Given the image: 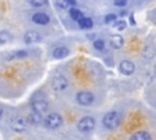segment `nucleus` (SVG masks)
<instances>
[{
  "label": "nucleus",
  "instance_id": "9",
  "mask_svg": "<svg viewBox=\"0 0 156 140\" xmlns=\"http://www.w3.org/2000/svg\"><path fill=\"white\" fill-rule=\"evenodd\" d=\"M32 21L37 24H40V26H45L50 22V17L49 15H46L45 12H35L33 16H32Z\"/></svg>",
  "mask_w": 156,
  "mask_h": 140
},
{
  "label": "nucleus",
  "instance_id": "20",
  "mask_svg": "<svg viewBox=\"0 0 156 140\" xmlns=\"http://www.w3.org/2000/svg\"><path fill=\"white\" fill-rule=\"evenodd\" d=\"M55 5H56L58 9H61V10L67 9L68 6H71V5H69V1H63V0H57V1L55 2Z\"/></svg>",
  "mask_w": 156,
  "mask_h": 140
},
{
  "label": "nucleus",
  "instance_id": "11",
  "mask_svg": "<svg viewBox=\"0 0 156 140\" xmlns=\"http://www.w3.org/2000/svg\"><path fill=\"white\" fill-rule=\"evenodd\" d=\"M68 54H69V51H68V49L65 47V46H57V47H55V50L52 51V56H54V58H56V60L65 58Z\"/></svg>",
  "mask_w": 156,
  "mask_h": 140
},
{
  "label": "nucleus",
  "instance_id": "22",
  "mask_svg": "<svg viewBox=\"0 0 156 140\" xmlns=\"http://www.w3.org/2000/svg\"><path fill=\"white\" fill-rule=\"evenodd\" d=\"M29 4L34 7H40L45 5V1H39V0H29Z\"/></svg>",
  "mask_w": 156,
  "mask_h": 140
},
{
  "label": "nucleus",
  "instance_id": "12",
  "mask_svg": "<svg viewBox=\"0 0 156 140\" xmlns=\"http://www.w3.org/2000/svg\"><path fill=\"white\" fill-rule=\"evenodd\" d=\"M123 43H124V40L119 34H115L111 37V45L115 49H121L123 46Z\"/></svg>",
  "mask_w": 156,
  "mask_h": 140
},
{
  "label": "nucleus",
  "instance_id": "10",
  "mask_svg": "<svg viewBox=\"0 0 156 140\" xmlns=\"http://www.w3.org/2000/svg\"><path fill=\"white\" fill-rule=\"evenodd\" d=\"M40 39H41V37L37 30H28V32H26V34L23 37V40L26 44H34V43L40 41Z\"/></svg>",
  "mask_w": 156,
  "mask_h": 140
},
{
  "label": "nucleus",
  "instance_id": "2",
  "mask_svg": "<svg viewBox=\"0 0 156 140\" xmlns=\"http://www.w3.org/2000/svg\"><path fill=\"white\" fill-rule=\"evenodd\" d=\"M94 127H95V119L93 117H89V116L80 118L79 122L77 123V128L82 133H89L94 129Z\"/></svg>",
  "mask_w": 156,
  "mask_h": 140
},
{
  "label": "nucleus",
  "instance_id": "5",
  "mask_svg": "<svg viewBox=\"0 0 156 140\" xmlns=\"http://www.w3.org/2000/svg\"><path fill=\"white\" fill-rule=\"evenodd\" d=\"M62 117L58 113H50L45 117L44 123L49 129H56L62 124Z\"/></svg>",
  "mask_w": 156,
  "mask_h": 140
},
{
  "label": "nucleus",
  "instance_id": "6",
  "mask_svg": "<svg viewBox=\"0 0 156 140\" xmlns=\"http://www.w3.org/2000/svg\"><path fill=\"white\" fill-rule=\"evenodd\" d=\"M76 99H77V102L82 106H89L94 102V95L89 91H79L76 95Z\"/></svg>",
  "mask_w": 156,
  "mask_h": 140
},
{
  "label": "nucleus",
  "instance_id": "18",
  "mask_svg": "<svg viewBox=\"0 0 156 140\" xmlns=\"http://www.w3.org/2000/svg\"><path fill=\"white\" fill-rule=\"evenodd\" d=\"M113 27H115L117 30H124L126 27H127V24H126V22H124L123 19H119V21L113 22Z\"/></svg>",
  "mask_w": 156,
  "mask_h": 140
},
{
  "label": "nucleus",
  "instance_id": "7",
  "mask_svg": "<svg viewBox=\"0 0 156 140\" xmlns=\"http://www.w3.org/2000/svg\"><path fill=\"white\" fill-rule=\"evenodd\" d=\"M67 85H68V82L63 75H56V77H54V79L51 82L52 90H55V91H62L67 88Z\"/></svg>",
  "mask_w": 156,
  "mask_h": 140
},
{
  "label": "nucleus",
  "instance_id": "8",
  "mask_svg": "<svg viewBox=\"0 0 156 140\" xmlns=\"http://www.w3.org/2000/svg\"><path fill=\"white\" fill-rule=\"evenodd\" d=\"M135 71V66L132 61H128V60H123L121 63H119V72L124 75H130L133 74Z\"/></svg>",
  "mask_w": 156,
  "mask_h": 140
},
{
  "label": "nucleus",
  "instance_id": "21",
  "mask_svg": "<svg viewBox=\"0 0 156 140\" xmlns=\"http://www.w3.org/2000/svg\"><path fill=\"white\" fill-rule=\"evenodd\" d=\"M94 47H95L96 50H104V47H105L104 40H101V39L95 40V41H94Z\"/></svg>",
  "mask_w": 156,
  "mask_h": 140
},
{
  "label": "nucleus",
  "instance_id": "17",
  "mask_svg": "<svg viewBox=\"0 0 156 140\" xmlns=\"http://www.w3.org/2000/svg\"><path fill=\"white\" fill-rule=\"evenodd\" d=\"M11 40V34L7 30H1L0 32V44H6Z\"/></svg>",
  "mask_w": 156,
  "mask_h": 140
},
{
  "label": "nucleus",
  "instance_id": "3",
  "mask_svg": "<svg viewBox=\"0 0 156 140\" xmlns=\"http://www.w3.org/2000/svg\"><path fill=\"white\" fill-rule=\"evenodd\" d=\"M32 108H33V112H37V113L41 114V113H45L49 110V103L44 97L35 96L32 100Z\"/></svg>",
  "mask_w": 156,
  "mask_h": 140
},
{
  "label": "nucleus",
  "instance_id": "23",
  "mask_svg": "<svg viewBox=\"0 0 156 140\" xmlns=\"http://www.w3.org/2000/svg\"><path fill=\"white\" fill-rule=\"evenodd\" d=\"M105 22L106 23H111V22H116V15L115 13H110L105 16Z\"/></svg>",
  "mask_w": 156,
  "mask_h": 140
},
{
  "label": "nucleus",
  "instance_id": "13",
  "mask_svg": "<svg viewBox=\"0 0 156 140\" xmlns=\"http://www.w3.org/2000/svg\"><path fill=\"white\" fill-rule=\"evenodd\" d=\"M129 140H151V136L147 131L141 130V131H136L135 134H133Z\"/></svg>",
  "mask_w": 156,
  "mask_h": 140
},
{
  "label": "nucleus",
  "instance_id": "25",
  "mask_svg": "<svg viewBox=\"0 0 156 140\" xmlns=\"http://www.w3.org/2000/svg\"><path fill=\"white\" fill-rule=\"evenodd\" d=\"M1 113H2V111H1V110H0V116H1Z\"/></svg>",
  "mask_w": 156,
  "mask_h": 140
},
{
  "label": "nucleus",
  "instance_id": "19",
  "mask_svg": "<svg viewBox=\"0 0 156 140\" xmlns=\"http://www.w3.org/2000/svg\"><path fill=\"white\" fill-rule=\"evenodd\" d=\"M26 56H27L26 50H18V51H16L11 55V58H24Z\"/></svg>",
  "mask_w": 156,
  "mask_h": 140
},
{
  "label": "nucleus",
  "instance_id": "24",
  "mask_svg": "<svg viewBox=\"0 0 156 140\" xmlns=\"http://www.w3.org/2000/svg\"><path fill=\"white\" fill-rule=\"evenodd\" d=\"M113 4L116 6H124V5H127V1L126 0H116Z\"/></svg>",
  "mask_w": 156,
  "mask_h": 140
},
{
  "label": "nucleus",
  "instance_id": "1",
  "mask_svg": "<svg viewBox=\"0 0 156 140\" xmlns=\"http://www.w3.org/2000/svg\"><path fill=\"white\" fill-rule=\"evenodd\" d=\"M122 122V114L117 111H111V112H107L104 118H102V124L106 129H110V130H113L116 128L119 127Z\"/></svg>",
  "mask_w": 156,
  "mask_h": 140
},
{
  "label": "nucleus",
  "instance_id": "15",
  "mask_svg": "<svg viewBox=\"0 0 156 140\" xmlns=\"http://www.w3.org/2000/svg\"><path fill=\"white\" fill-rule=\"evenodd\" d=\"M26 121L29 122V123H32V124H38V123L41 122V116L39 113H37V112H32V113L28 114V117H27Z\"/></svg>",
  "mask_w": 156,
  "mask_h": 140
},
{
  "label": "nucleus",
  "instance_id": "14",
  "mask_svg": "<svg viewBox=\"0 0 156 140\" xmlns=\"http://www.w3.org/2000/svg\"><path fill=\"white\" fill-rule=\"evenodd\" d=\"M78 24L82 29H90L93 27V21L89 17H83L82 19L78 21Z\"/></svg>",
  "mask_w": 156,
  "mask_h": 140
},
{
  "label": "nucleus",
  "instance_id": "4",
  "mask_svg": "<svg viewBox=\"0 0 156 140\" xmlns=\"http://www.w3.org/2000/svg\"><path fill=\"white\" fill-rule=\"evenodd\" d=\"M10 127L17 133H22L27 129V121L22 116H13L10 119Z\"/></svg>",
  "mask_w": 156,
  "mask_h": 140
},
{
  "label": "nucleus",
  "instance_id": "16",
  "mask_svg": "<svg viewBox=\"0 0 156 140\" xmlns=\"http://www.w3.org/2000/svg\"><path fill=\"white\" fill-rule=\"evenodd\" d=\"M69 16H71V18L74 19V21H79V19H82V18L84 17V16H83V12H82L80 10L76 9V7L69 9Z\"/></svg>",
  "mask_w": 156,
  "mask_h": 140
}]
</instances>
